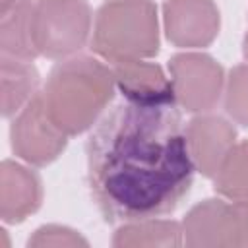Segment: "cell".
Segmentation results:
<instances>
[{
  "label": "cell",
  "instance_id": "obj_1",
  "mask_svg": "<svg viewBox=\"0 0 248 248\" xmlns=\"http://www.w3.org/2000/svg\"><path fill=\"white\" fill-rule=\"evenodd\" d=\"M194 170L176 103L140 105L124 99L87 140L91 194L110 223L174 211L190 192Z\"/></svg>",
  "mask_w": 248,
  "mask_h": 248
},
{
  "label": "cell",
  "instance_id": "obj_2",
  "mask_svg": "<svg viewBox=\"0 0 248 248\" xmlns=\"http://www.w3.org/2000/svg\"><path fill=\"white\" fill-rule=\"evenodd\" d=\"M114 89L112 68L89 56H70L50 70L41 97L54 124L78 136L97 122Z\"/></svg>",
  "mask_w": 248,
  "mask_h": 248
},
{
  "label": "cell",
  "instance_id": "obj_3",
  "mask_svg": "<svg viewBox=\"0 0 248 248\" xmlns=\"http://www.w3.org/2000/svg\"><path fill=\"white\" fill-rule=\"evenodd\" d=\"M91 48L110 64L145 60L159 52L157 8L151 0H108L97 16Z\"/></svg>",
  "mask_w": 248,
  "mask_h": 248
},
{
  "label": "cell",
  "instance_id": "obj_4",
  "mask_svg": "<svg viewBox=\"0 0 248 248\" xmlns=\"http://www.w3.org/2000/svg\"><path fill=\"white\" fill-rule=\"evenodd\" d=\"M31 29L39 56L70 58L89 39V4L87 0H35Z\"/></svg>",
  "mask_w": 248,
  "mask_h": 248
},
{
  "label": "cell",
  "instance_id": "obj_5",
  "mask_svg": "<svg viewBox=\"0 0 248 248\" xmlns=\"http://www.w3.org/2000/svg\"><path fill=\"white\" fill-rule=\"evenodd\" d=\"M186 246H248V205L231 200H203L182 221Z\"/></svg>",
  "mask_w": 248,
  "mask_h": 248
},
{
  "label": "cell",
  "instance_id": "obj_6",
  "mask_svg": "<svg viewBox=\"0 0 248 248\" xmlns=\"http://www.w3.org/2000/svg\"><path fill=\"white\" fill-rule=\"evenodd\" d=\"M170 81L176 105L188 112H209L225 87V76L219 62L207 54L182 52L169 62Z\"/></svg>",
  "mask_w": 248,
  "mask_h": 248
},
{
  "label": "cell",
  "instance_id": "obj_7",
  "mask_svg": "<svg viewBox=\"0 0 248 248\" xmlns=\"http://www.w3.org/2000/svg\"><path fill=\"white\" fill-rule=\"evenodd\" d=\"M68 138L48 116L41 93L16 114L10 128L14 153L37 167L52 163L64 151Z\"/></svg>",
  "mask_w": 248,
  "mask_h": 248
},
{
  "label": "cell",
  "instance_id": "obj_8",
  "mask_svg": "<svg viewBox=\"0 0 248 248\" xmlns=\"http://www.w3.org/2000/svg\"><path fill=\"white\" fill-rule=\"evenodd\" d=\"M167 39L184 48L207 46L219 33V10L213 0H165Z\"/></svg>",
  "mask_w": 248,
  "mask_h": 248
},
{
  "label": "cell",
  "instance_id": "obj_9",
  "mask_svg": "<svg viewBox=\"0 0 248 248\" xmlns=\"http://www.w3.org/2000/svg\"><path fill=\"white\" fill-rule=\"evenodd\" d=\"M186 143L194 167L207 178H213L236 143V130L221 116L202 114L184 128Z\"/></svg>",
  "mask_w": 248,
  "mask_h": 248
},
{
  "label": "cell",
  "instance_id": "obj_10",
  "mask_svg": "<svg viewBox=\"0 0 248 248\" xmlns=\"http://www.w3.org/2000/svg\"><path fill=\"white\" fill-rule=\"evenodd\" d=\"M116 89L126 101L140 105H172V81L165 76L163 68L145 60H124L110 66Z\"/></svg>",
  "mask_w": 248,
  "mask_h": 248
},
{
  "label": "cell",
  "instance_id": "obj_11",
  "mask_svg": "<svg viewBox=\"0 0 248 248\" xmlns=\"http://www.w3.org/2000/svg\"><path fill=\"white\" fill-rule=\"evenodd\" d=\"M43 200V186L31 169L4 161L0 169V215L4 223H21L35 213Z\"/></svg>",
  "mask_w": 248,
  "mask_h": 248
},
{
  "label": "cell",
  "instance_id": "obj_12",
  "mask_svg": "<svg viewBox=\"0 0 248 248\" xmlns=\"http://www.w3.org/2000/svg\"><path fill=\"white\" fill-rule=\"evenodd\" d=\"M0 81H2V114H17L37 93L39 72L31 60L14 58L2 54L0 62Z\"/></svg>",
  "mask_w": 248,
  "mask_h": 248
},
{
  "label": "cell",
  "instance_id": "obj_13",
  "mask_svg": "<svg viewBox=\"0 0 248 248\" xmlns=\"http://www.w3.org/2000/svg\"><path fill=\"white\" fill-rule=\"evenodd\" d=\"M33 2L35 0H17L10 10L2 12V25H0L2 54L23 60H33L35 56H39L31 29Z\"/></svg>",
  "mask_w": 248,
  "mask_h": 248
},
{
  "label": "cell",
  "instance_id": "obj_14",
  "mask_svg": "<svg viewBox=\"0 0 248 248\" xmlns=\"http://www.w3.org/2000/svg\"><path fill=\"white\" fill-rule=\"evenodd\" d=\"M182 225L169 219H140L122 225L112 238L116 248H138V246H180Z\"/></svg>",
  "mask_w": 248,
  "mask_h": 248
},
{
  "label": "cell",
  "instance_id": "obj_15",
  "mask_svg": "<svg viewBox=\"0 0 248 248\" xmlns=\"http://www.w3.org/2000/svg\"><path fill=\"white\" fill-rule=\"evenodd\" d=\"M213 178L215 192L231 202L248 205V141L234 143Z\"/></svg>",
  "mask_w": 248,
  "mask_h": 248
},
{
  "label": "cell",
  "instance_id": "obj_16",
  "mask_svg": "<svg viewBox=\"0 0 248 248\" xmlns=\"http://www.w3.org/2000/svg\"><path fill=\"white\" fill-rule=\"evenodd\" d=\"M225 110L234 122L248 126V64L231 70L225 83Z\"/></svg>",
  "mask_w": 248,
  "mask_h": 248
},
{
  "label": "cell",
  "instance_id": "obj_17",
  "mask_svg": "<svg viewBox=\"0 0 248 248\" xmlns=\"http://www.w3.org/2000/svg\"><path fill=\"white\" fill-rule=\"evenodd\" d=\"M27 246H89V242L76 231L60 225H45L35 231V234L27 240Z\"/></svg>",
  "mask_w": 248,
  "mask_h": 248
},
{
  "label": "cell",
  "instance_id": "obj_18",
  "mask_svg": "<svg viewBox=\"0 0 248 248\" xmlns=\"http://www.w3.org/2000/svg\"><path fill=\"white\" fill-rule=\"evenodd\" d=\"M16 2H17V0H0V14L6 12V10H10Z\"/></svg>",
  "mask_w": 248,
  "mask_h": 248
},
{
  "label": "cell",
  "instance_id": "obj_19",
  "mask_svg": "<svg viewBox=\"0 0 248 248\" xmlns=\"http://www.w3.org/2000/svg\"><path fill=\"white\" fill-rule=\"evenodd\" d=\"M242 52H244V58L248 60V33L244 37V43H242Z\"/></svg>",
  "mask_w": 248,
  "mask_h": 248
}]
</instances>
